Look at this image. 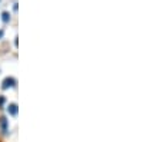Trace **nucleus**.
<instances>
[{"label": "nucleus", "mask_w": 160, "mask_h": 142, "mask_svg": "<svg viewBox=\"0 0 160 142\" xmlns=\"http://www.w3.org/2000/svg\"><path fill=\"white\" fill-rule=\"evenodd\" d=\"M7 112H9L10 115H17V105L16 104H10L9 105V108H7Z\"/></svg>", "instance_id": "obj_3"}, {"label": "nucleus", "mask_w": 160, "mask_h": 142, "mask_svg": "<svg viewBox=\"0 0 160 142\" xmlns=\"http://www.w3.org/2000/svg\"><path fill=\"white\" fill-rule=\"evenodd\" d=\"M14 85H16V81H14L13 78H6L5 81H3L2 88H3V89H7V88H13Z\"/></svg>", "instance_id": "obj_2"}, {"label": "nucleus", "mask_w": 160, "mask_h": 142, "mask_svg": "<svg viewBox=\"0 0 160 142\" xmlns=\"http://www.w3.org/2000/svg\"><path fill=\"white\" fill-rule=\"evenodd\" d=\"M2 36H3V30H0V38H2Z\"/></svg>", "instance_id": "obj_5"}, {"label": "nucleus", "mask_w": 160, "mask_h": 142, "mask_svg": "<svg viewBox=\"0 0 160 142\" xmlns=\"http://www.w3.org/2000/svg\"><path fill=\"white\" fill-rule=\"evenodd\" d=\"M0 129H2V133L6 135L7 131H9V122L6 118H0Z\"/></svg>", "instance_id": "obj_1"}, {"label": "nucleus", "mask_w": 160, "mask_h": 142, "mask_svg": "<svg viewBox=\"0 0 160 142\" xmlns=\"http://www.w3.org/2000/svg\"><path fill=\"white\" fill-rule=\"evenodd\" d=\"M2 20H3L5 23H7L10 20V14L7 13V12H3V13H2Z\"/></svg>", "instance_id": "obj_4"}]
</instances>
